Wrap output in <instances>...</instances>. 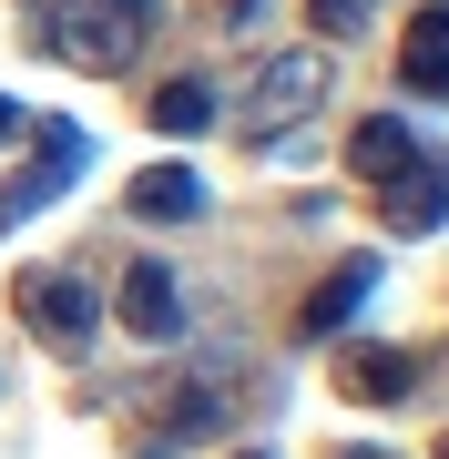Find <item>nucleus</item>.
I'll return each instance as SVG.
<instances>
[{
    "label": "nucleus",
    "mask_w": 449,
    "mask_h": 459,
    "mask_svg": "<svg viewBox=\"0 0 449 459\" xmlns=\"http://www.w3.org/2000/svg\"><path fill=\"white\" fill-rule=\"evenodd\" d=\"M113 316H123V327H134V337H153V347H164L174 327H184V296H174V265H123V296H113Z\"/></svg>",
    "instance_id": "423d86ee"
},
{
    "label": "nucleus",
    "mask_w": 449,
    "mask_h": 459,
    "mask_svg": "<svg viewBox=\"0 0 449 459\" xmlns=\"http://www.w3.org/2000/svg\"><path fill=\"white\" fill-rule=\"evenodd\" d=\"M316 102H327V51H286V62H266V72H255V102H246V143L297 133Z\"/></svg>",
    "instance_id": "20e7f679"
},
{
    "label": "nucleus",
    "mask_w": 449,
    "mask_h": 459,
    "mask_svg": "<svg viewBox=\"0 0 449 459\" xmlns=\"http://www.w3.org/2000/svg\"><path fill=\"white\" fill-rule=\"evenodd\" d=\"M307 21H316V31H337V41H348L358 21H367V0H307Z\"/></svg>",
    "instance_id": "4468645a"
},
{
    "label": "nucleus",
    "mask_w": 449,
    "mask_h": 459,
    "mask_svg": "<svg viewBox=\"0 0 449 459\" xmlns=\"http://www.w3.org/2000/svg\"><path fill=\"white\" fill-rule=\"evenodd\" d=\"M11 133H31V113H21L11 92H0V143H11Z\"/></svg>",
    "instance_id": "2eb2a0df"
},
{
    "label": "nucleus",
    "mask_w": 449,
    "mask_h": 459,
    "mask_svg": "<svg viewBox=\"0 0 449 459\" xmlns=\"http://www.w3.org/2000/svg\"><path fill=\"white\" fill-rule=\"evenodd\" d=\"M31 143H41V153H31L11 184H0V235L31 225V214L62 195V184H82V164H92V133H82V123H31Z\"/></svg>",
    "instance_id": "f03ea898"
},
{
    "label": "nucleus",
    "mask_w": 449,
    "mask_h": 459,
    "mask_svg": "<svg viewBox=\"0 0 449 459\" xmlns=\"http://www.w3.org/2000/svg\"><path fill=\"white\" fill-rule=\"evenodd\" d=\"M215 11H235V21H255V11H266V0H215Z\"/></svg>",
    "instance_id": "dca6fc26"
},
{
    "label": "nucleus",
    "mask_w": 449,
    "mask_h": 459,
    "mask_svg": "<svg viewBox=\"0 0 449 459\" xmlns=\"http://www.w3.org/2000/svg\"><path fill=\"white\" fill-rule=\"evenodd\" d=\"M439 459H449V439H439Z\"/></svg>",
    "instance_id": "a211bd4d"
},
{
    "label": "nucleus",
    "mask_w": 449,
    "mask_h": 459,
    "mask_svg": "<svg viewBox=\"0 0 449 459\" xmlns=\"http://www.w3.org/2000/svg\"><path fill=\"white\" fill-rule=\"evenodd\" d=\"M235 459H266V449H235Z\"/></svg>",
    "instance_id": "f3484780"
},
{
    "label": "nucleus",
    "mask_w": 449,
    "mask_h": 459,
    "mask_svg": "<svg viewBox=\"0 0 449 459\" xmlns=\"http://www.w3.org/2000/svg\"><path fill=\"white\" fill-rule=\"evenodd\" d=\"M367 286H378V255H348L327 286L307 296V316H297V327H307V337H337V327H348V316L367 307Z\"/></svg>",
    "instance_id": "1a4fd4ad"
},
{
    "label": "nucleus",
    "mask_w": 449,
    "mask_h": 459,
    "mask_svg": "<svg viewBox=\"0 0 449 459\" xmlns=\"http://www.w3.org/2000/svg\"><path fill=\"white\" fill-rule=\"evenodd\" d=\"M225 419H235V398H225V388H184L174 409H164V429H143V439H134V459H164V449H194V439H215Z\"/></svg>",
    "instance_id": "0eeeda50"
},
{
    "label": "nucleus",
    "mask_w": 449,
    "mask_h": 459,
    "mask_svg": "<svg viewBox=\"0 0 449 459\" xmlns=\"http://www.w3.org/2000/svg\"><path fill=\"white\" fill-rule=\"evenodd\" d=\"M153 41V0H51V51L72 72H134Z\"/></svg>",
    "instance_id": "f257e3e1"
},
{
    "label": "nucleus",
    "mask_w": 449,
    "mask_h": 459,
    "mask_svg": "<svg viewBox=\"0 0 449 459\" xmlns=\"http://www.w3.org/2000/svg\"><path fill=\"white\" fill-rule=\"evenodd\" d=\"M388 225H399V235H439L449 225V184L429 164H399V174H388Z\"/></svg>",
    "instance_id": "9d476101"
},
{
    "label": "nucleus",
    "mask_w": 449,
    "mask_h": 459,
    "mask_svg": "<svg viewBox=\"0 0 449 459\" xmlns=\"http://www.w3.org/2000/svg\"><path fill=\"white\" fill-rule=\"evenodd\" d=\"M348 164H358L367 184H388L399 164H419V143H409V123H399V113H378V123H358V133H348Z\"/></svg>",
    "instance_id": "f8f14e48"
},
{
    "label": "nucleus",
    "mask_w": 449,
    "mask_h": 459,
    "mask_svg": "<svg viewBox=\"0 0 449 459\" xmlns=\"http://www.w3.org/2000/svg\"><path fill=\"white\" fill-rule=\"evenodd\" d=\"M399 72H409V92L449 102V0H439V11H419V31H409V51H399Z\"/></svg>",
    "instance_id": "9b49d317"
},
{
    "label": "nucleus",
    "mask_w": 449,
    "mask_h": 459,
    "mask_svg": "<svg viewBox=\"0 0 449 459\" xmlns=\"http://www.w3.org/2000/svg\"><path fill=\"white\" fill-rule=\"evenodd\" d=\"M143 113H153V133H204V123H215V82L184 72V82H164V92L143 102Z\"/></svg>",
    "instance_id": "ddd939ff"
},
{
    "label": "nucleus",
    "mask_w": 449,
    "mask_h": 459,
    "mask_svg": "<svg viewBox=\"0 0 449 459\" xmlns=\"http://www.w3.org/2000/svg\"><path fill=\"white\" fill-rule=\"evenodd\" d=\"M123 204H134L143 225H184V214H204V174H194V164H143Z\"/></svg>",
    "instance_id": "6e6552de"
},
{
    "label": "nucleus",
    "mask_w": 449,
    "mask_h": 459,
    "mask_svg": "<svg viewBox=\"0 0 449 459\" xmlns=\"http://www.w3.org/2000/svg\"><path fill=\"white\" fill-rule=\"evenodd\" d=\"M409 388H419V347H348L337 358V398H358V409H388Z\"/></svg>",
    "instance_id": "39448f33"
},
{
    "label": "nucleus",
    "mask_w": 449,
    "mask_h": 459,
    "mask_svg": "<svg viewBox=\"0 0 449 459\" xmlns=\"http://www.w3.org/2000/svg\"><path fill=\"white\" fill-rule=\"evenodd\" d=\"M11 307H21V327H31L41 347H92V327H102L92 276H72V265H31Z\"/></svg>",
    "instance_id": "7ed1b4c3"
}]
</instances>
